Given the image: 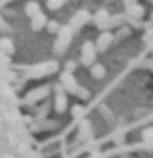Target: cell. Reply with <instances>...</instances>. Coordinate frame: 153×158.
<instances>
[{
	"label": "cell",
	"instance_id": "obj_1",
	"mask_svg": "<svg viewBox=\"0 0 153 158\" xmlns=\"http://www.w3.org/2000/svg\"><path fill=\"white\" fill-rule=\"evenodd\" d=\"M71 38H73V30H71L69 25H61L59 32H57V38H55V42H53V51H55L57 55H63L65 51L69 49Z\"/></svg>",
	"mask_w": 153,
	"mask_h": 158
},
{
	"label": "cell",
	"instance_id": "obj_2",
	"mask_svg": "<svg viewBox=\"0 0 153 158\" xmlns=\"http://www.w3.org/2000/svg\"><path fill=\"white\" fill-rule=\"evenodd\" d=\"M59 63L57 61H44V63H38V65H29L25 68V76L27 78H44V76H50V74L57 72Z\"/></svg>",
	"mask_w": 153,
	"mask_h": 158
},
{
	"label": "cell",
	"instance_id": "obj_3",
	"mask_svg": "<svg viewBox=\"0 0 153 158\" xmlns=\"http://www.w3.org/2000/svg\"><path fill=\"white\" fill-rule=\"evenodd\" d=\"M55 91H57V93H55V99H53V110H55L57 114H65L67 108H69V97H67L63 85H57Z\"/></svg>",
	"mask_w": 153,
	"mask_h": 158
},
{
	"label": "cell",
	"instance_id": "obj_4",
	"mask_svg": "<svg viewBox=\"0 0 153 158\" xmlns=\"http://www.w3.org/2000/svg\"><path fill=\"white\" fill-rule=\"evenodd\" d=\"M94 59H96V47H94V42H90V40H86L82 47H80V63H84V65H92Z\"/></svg>",
	"mask_w": 153,
	"mask_h": 158
},
{
	"label": "cell",
	"instance_id": "obj_5",
	"mask_svg": "<svg viewBox=\"0 0 153 158\" xmlns=\"http://www.w3.org/2000/svg\"><path fill=\"white\" fill-rule=\"evenodd\" d=\"M113 40H116V36L111 34V30H101V34H99V38L94 40V47H96V53H105L111 44H113Z\"/></svg>",
	"mask_w": 153,
	"mask_h": 158
},
{
	"label": "cell",
	"instance_id": "obj_6",
	"mask_svg": "<svg viewBox=\"0 0 153 158\" xmlns=\"http://www.w3.org/2000/svg\"><path fill=\"white\" fill-rule=\"evenodd\" d=\"M90 21H92V15H90L88 11H78V13H76V15L69 19V27L73 30V32H80L84 25L90 23Z\"/></svg>",
	"mask_w": 153,
	"mask_h": 158
},
{
	"label": "cell",
	"instance_id": "obj_7",
	"mask_svg": "<svg viewBox=\"0 0 153 158\" xmlns=\"http://www.w3.org/2000/svg\"><path fill=\"white\" fill-rule=\"evenodd\" d=\"M48 93H50V89L48 86H38V89H34V91H29L27 95H25V103L27 106H34V103H38V101H42V99L48 97Z\"/></svg>",
	"mask_w": 153,
	"mask_h": 158
},
{
	"label": "cell",
	"instance_id": "obj_8",
	"mask_svg": "<svg viewBox=\"0 0 153 158\" xmlns=\"http://www.w3.org/2000/svg\"><path fill=\"white\" fill-rule=\"evenodd\" d=\"M126 19L130 21H141L143 17H145V6L139 4V2H132V4H126V15H124Z\"/></svg>",
	"mask_w": 153,
	"mask_h": 158
},
{
	"label": "cell",
	"instance_id": "obj_9",
	"mask_svg": "<svg viewBox=\"0 0 153 158\" xmlns=\"http://www.w3.org/2000/svg\"><path fill=\"white\" fill-rule=\"evenodd\" d=\"M61 85H63V89H65V91L71 95V93L78 89V80H76L73 72H67V70H65V72L61 74Z\"/></svg>",
	"mask_w": 153,
	"mask_h": 158
},
{
	"label": "cell",
	"instance_id": "obj_10",
	"mask_svg": "<svg viewBox=\"0 0 153 158\" xmlns=\"http://www.w3.org/2000/svg\"><path fill=\"white\" fill-rule=\"evenodd\" d=\"M107 21H109V13L105 9H101V11H96L92 15V23L99 27V30H107Z\"/></svg>",
	"mask_w": 153,
	"mask_h": 158
},
{
	"label": "cell",
	"instance_id": "obj_11",
	"mask_svg": "<svg viewBox=\"0 0 153 158\" xmlns=\"http://www.w3.org/2000/svg\"><path fill=\"white\" fill-rule=\"evenodd\" d=\"M48 23L46 15L44 13H38L36 17H32V23H29V27H32V32H40V30H44Z\"/></svg>",
	"mask_w": 153,
	"mask_h": 158
},
{
	"label": "cell",
	"instance_id": "obj_12",
	"mask_svg": "<svg viewBox=\"0 0 153 158\" xmlns=\"http://www.w3.org/2000/svg\"><path fill=\"white\" fill-rule=\"evenodd\" d=\"M0 53H4V55H13L15 53V42L9 36L0 38Z\"/></svg>",
	"mask_w": 153,
	"mask_h": 158
},
{
	"label": "cell",
	"instance_id": "obj_13",
	"mask_svg": "<svg viewBox=\"0 0 153 158\" xmlns=\"http://www.w3.org/2000/svg\"><path fill=\"white\" fill-rule=\"evenodd\" d=\"M105 74H107V70H105L103 63H96V61H94L92 65H90V76H92V78L101 80V78H105Z\"/></svg>",
	"mask_w": 153,
	"mask_h": 158
},
{
	"label": "cell",
	"instance_id": "obj_14",
	"mask_svg": "<svg viewBox=\"0 0 153 158\" xmlns=\"http://www.w3.org/2000/svg\"><path fill=\"white\" fill-rule=\"evenodd\" d=\"M38 13H42L40 11V4H38L36 0H27V2H25V15L32 19V17H36Z\"/></svg>",
	"mask_w": 153,
	"mask_h": 158
},
{
	"label": "cell",
	"instance_id": "obj_15",
	"mask_svg": "<svg viewBox=\"0 0 153 158\" xmlns=\"http://www.w3.org/2000/svg\"><path fill=\"white\" fill-rule=\"evenodd\" d=\"M124 23V15H109V21H107V30H111V27H116V25H122Z\"/></svg>",
	"mask_w": 153,
	"mask_h": 158
},
{
	"label": "cell",
	"instance_id": "obj_16",
	"mask_svg": "<svg viewBox=\"0 0 153 158\" xmlns=\"http://www.w3.org/2000/svg\"><path fill=\"white\" fill-rule=\"evenodd\" d=\"M67 4V0H46V9L48 11H59Z\"/></svg>",
	"mask_w": 153,
	"mask_h": 158
},
{
	"label": "cell",
	"instance_id": "obj_17",
	"mask_svg": "<svg viewBox=\"0 0 153 158\" xmlns=\"http://www.w3.org/2000/svg\"><path fill=\"white\" fill-rule=\"evenodd\" d=\"M71 95H76L78 99H82V101H86V99H90V91H88V89H84V86H80V85H78V89H76V91H73Z\"/></svg>",
	"mask_w": 153,
	"mask_h": 158
},
{
	"label": "cell",
	"instance_id": "obj_18",
	"mask_svg": "<svg viewBox=\"0 0 153 158\" xmlns=\"http://www.w3.org/2000/svg\"><path fill=\"white\" fill-rule=\"evenodd\" d=\"M130 36V27H126V25H124V27H118V32H116V38H118V40H124V38H128Z\"/></svg>",
	"mask_w": 153,
	"mask_h": 158
},
{
	"label": "cell",
	"instance_id": "obj_19",
	"mask_svg": "<svg viewBox=\"0 0 153 158\" xmlns=\"http://www.w3.org/2000/svg\"><path fill=\"white\" fill-rule=\"evenodd\" d=\"M84 112H86L84 106H73V108H71V116H73V118H82Z\"/></svg>",
	"mask_w": 153,
	"mask_h": 158
},
{
	"label": "cell",
	"instance_id": "obj_20",
	"mask_svg": "<svg viewBox=\"0 0 153 158\" xmlns=\"http://www.w3.org/2000/svg\"><path fill=\"white\" fill-rule=\"evenodd\" d=\"M0 34H11V25L6 23V19L0 15Z\"/></svg>",
	"mask_w": 153,
	"mask_h": 158
},
{
	"label": "cell",
	"instance_id": "obj_21",
	"mask_svg": "<svg viewBox=\"0 0 153 158\" xmlns=\"http://www.w3.org/2000/svg\"><path fill=\"white\" fill-rule=\"evenodd\" d=\"M59 27H61V25L57 23V21H48V23H46V30L50 32V34H57V32H59Z\"/></svg>",
	"mask_w": 153,
	"mask_h": 158
},
{
	"label": "cell",
	"instance_id": "obj_22",
	"mask_svg": "<svg viewBox=\"0 0 153 158\" xmlns=\"http://www.w3.org/2000/svg\"><path fill=\"white\" fill-rule=\"evenodd\" d=\"M65 70L67 72H76V61H67L65 63Z\"/></svg>",
	"mask_w": 153,
	"mask_h": 158
},
{
	"label": "cell",
	"instance_id": "obj_23",
	"mask_svg": "<svg viewBox=\"0 0 153 158\" xmlns=\"http://www.w3.org/2000/svg\"><path fill=\"white\" fill-rule=\"evenodd\" d=\"M13 0H0V9H2V6H6V4H11Z\"/></svg>",
	"mask_w": 153,
	"mask_h": 158
}]
</instances>
